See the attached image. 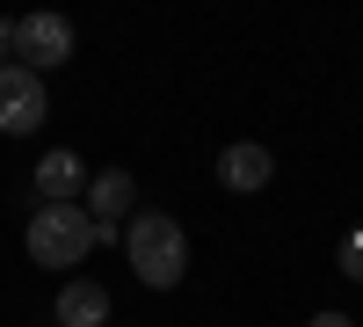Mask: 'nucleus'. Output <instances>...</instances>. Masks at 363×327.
Here are the masks:
<instances>
[{
    "mask_svg": "<svg viewBox=\"0 0 363 327\" xmlns=\"http://www.w3.org/2000/svg\"><path fill=\"white\" fill-rule=\"evenodd\" d=\"M102 240H116V233H102L95 218H87V204H37V211H29V233H22V248H29L37 270H80Z\"/></svg>",
    "mask_w": 363,
    "mask_h": 327,
    "instance_id": "obj_1",
    "label": "nucleus"
},
{
    "mask_svg": "<svg viewBox=\"0 0 363 327\" xmlns=\"http://www.w3.org/2000/svg\"><path fill=\"white\" fill-rule=\"evenodd\" d=\"M124 262L145 291H174L189 277V233H182L167 211H131L124 226Z\"/></svg>",
    "mask_w": 363,
    "mask_h": 327,
    "instance_id": "obj_2",
    "label": "nucleus"
},
{
    "mask_svg": "<svg viewBox=\"0 0 363 327\" xmlns=\"http://www.w3.org/2000/svg\"><path fill=\"white\" fill-rule=\"evenodd\" d=\"M66 58H73V22L66 15H22L15 22V66L51 73V66H66Z\"/></svg>",
    "mask_w": 363,
    "mask_h": 327,
    "instance_id": "obj_3",
    "label": "nucleus"
},
{
    "mask_svg": "<svg viewBox=\"0 0 363 327\" xmlns=\"http://www.w3.org/2000/svg\"><path fill=\"white\" fill-rule=\"evenodd\" d=\"M44 109H51L44 73H29V66H0V131H8V138H29V131L44 124Z\"/></svg>",
    "mask_w": 363,
    "mask_h": 327,
    "instance_id": "obj_4",
    "label": "nucleus"
},
{
    "mask_svg": "<svg viewBox=\"0 0 363 327\" xmlns=\"http://www.w3.org/2000/svg\"><path fill=\"white\" fill-rule=\"evenodd\" d=\"M131 196H138V189H131V167H102L95 182H87V218L124 240V226H131Z\"/></svg>",
    "mask_w": 363,
    "mask_h": 327,
    "instance_id": "obj_5",
    "label": "nucleus"
},
{
    "mask_svg": "<svg viewBox=\"0 0 363 327\" xmlns=\"http://www.w3.org/2000/svg\"><path fill=\"white\" fill-rule=\"evenodd\" d=\"M218 182H225L233 196H255V189L277 182V153L255 145V138H240V145H225V153H218Z\"/></svg>",
    "mask_w": 363,
    "mask_h": 327,
    "instance_id": "obj_6",
    "label": "nucleus"
},
{
    "mask_svg": "<svg viewBox=\"0 0 363 327\" xmlns=\"http://www.w3.org/2000/svg\"><path fill=\"white\" fill-rule=\"evenodd\" d=\"M87 182H95V167H87L73 145H58V153L37 160V196H44V204H80Z\"/></svg>",
    "mask_w": 363,
    "mask_h": 327,
    "instance_id": "obj_7",
    "label": "nucleus"
},
{
    "mask_svg": "<svg viewBox=\"0 0 363 327\" xmlns=\"http://www.w3.org/2000/svg\"><path fill=\"white\" fill-rule=\"evenodd\" d=\"M58 327H109V291L73 277L66 291H58Z\"/></svg>",
    "mask_w": 363,
    "mask_h": 327,
    "instance_id": "obj_8",
    "label": "nucleus"
},
{
    "mask_svg": "<svg viewBox=\"0 0 363 327\" xmlns=\"http://www.w3.org/2000/svg\"><path fill=\"white\" fill-rule=\"evenodd\" d=\"M335 262H342V277H349V284H363V226L342 233V255H335Z\"/></svg>",
    "mask_w": 363,
    "mask_h": 327,
    "instance_id": "obj_9",
    "label": "nucleus"
},
{
    "mask_svg": "<svg viewBox=\"0 0 363 327\" xmlns=\"http://www.w3.org/2000/svg\"><path fill=\"white\" fill-rule=\"evenodd\" d=\"M0 66H15V22H0Z\"/></svg>",
    "mask_w": 363,
    "mask_h": 327,
    "instance_id": "obj_10",
    "label": "nucleus"
},
{
    "mask_svg": "<svg viewBox=\"0 0 363 327\" xmlns=\"http://www.w3.org/2000/svg\"><path fill=\"white\" fill-rule=\"evenodd\" d=\"M306 327H356V320H349V313H313Z\"/></svg>",
    "mask_w": 363,
    "mask_h": 327,
    "instance_id": "obj_11",
    "label": "nucleus"
}]
</instances>
